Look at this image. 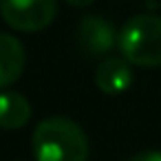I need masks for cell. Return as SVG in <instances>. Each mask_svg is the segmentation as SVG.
<instances>
[{
    "mask_svg": "<svg viewBox=\"0 0 161 161\" xmlns=\"http://www.w3.org/2000/svg\"><path fill=\"white\" fill-rule=\"evenodd\" d=\"M132 84L130 62L124 58H106L95 69V86L104 95H121Z\"/></svg>",
    "mask_w": 161,
    "mask_h": 161,
    "instance_id": "5b68a950",
    "label": "cell"
},
{
    "mask_svg": "<svg viewBox=\"0 0 161 161\" xmlns=\"http://www.w3.org/2000/svg\"><path fill=\"white\" fill-rule=\"evenodd\" d=\"M27 64L25 47L18 38L0 33V88H7L20 80Z\"/></svg>",
    "mask_w": 161,
    "mask_h": 161,
    "instance_id": "8992f818",
    "label": "cell"
},
{
    "mask_svg": "<svg viewBox=\"0 0 161 161\" xmlns=\"http://www.w3.org/2000/svg\"><path fill=\"white\" fill-rule=\"evenodd\" d=\"M66 3H69L71 7H88L93 0H66Z\"/></svg>",
    "mask_w": 161,
    "mask_h": 161,
    "instance_id": "9c48e42d",
    "label": "cell"
},
{
    "mask_svg": "<svg viewBox=\"0 0 161 161\" xmlns=\"http://www.w3.org/2000/svg\"><path fill=\"white\" fill-rule=\"evenodd\" d=\"M126 161H161V150H146V152L128 157Z\"/></svg>",
    "mask_w": 161,
    "mask_h": 161,
    "instance_id": "ba28073f",
    "label": "cell"
},
{
    "mask_svg": "<svg viewBox=\"0 0 161 161\" xmlns=\"http://www.w3.org/2000/svg\"><path fill=\"white\" fill-rule=\"evenodd\" d=\"M36 161H86L88 137L69 117L42 119L31 139Z\"/></svg>",
    "mask_w": 161,
    "mask_h": 161,
    "instance_id": "6da1fadb",
    "label": "cell"
},
{
    "mask_svg": "<svg viewBox=\"0 0 161 161\" xmlns=\"http://www.w3.org/2000/svg\"><path fill=\"white\" fill-rule=\"evenodd\" d=\"M31 119V104L25 95L16 91L0 93V128L3 130H18L27 126Z\"/></svg>",
    "mask_w": 161,
    "mask_h": 161,
    "instance_id": "52a82bcc",
    "label": "cell"
},
{
    "mask_svg": "<svg viewBox=\"0 0 161 161\" xmlns=\"http://www.w3.org/2000/svg\"><path fill=\"white\" fill-rule=\"evenodd\" d=\"M58 14V0H0L3 20L25 33L47 29Z\"/></svg>",
    "mask_w": 161,
    "mask_h": 161,
    "instance_id": "3957f363",
    "label": "cell"
},
{
    "mask_svg": "<svg viewBox=\"0 0 161 161\" xmlns=\"http://www.w3.org/2000/svg\"><path fill=\"white\" fill-rule=\"evenodd\" d=\"M117 47L121 58L135 66H161V18L152 14L130 18L117 36Z\"/></svg>",
    "mask_w": 161,
    "mask_h": 161,
    "instance_id": "7a4b0ae2",
    "label": "cell"
},
{
    "mask_svg": "<svg viewBox=\"0 0 161 161\" xmlns=\"http://www.w3.org/2000/svg\"><path fill=\"white\" fill-rule=\"evenodd\" d=\"M75 40L82 53L88 58H102L117 44V33L108 20L99 16H84L75 29Z\"/></svg>",
    "mask_w": 161,
    "mask_h": 161,
    "instance_id": "277c9868",
    "label": "cell"
}]
</instances>
